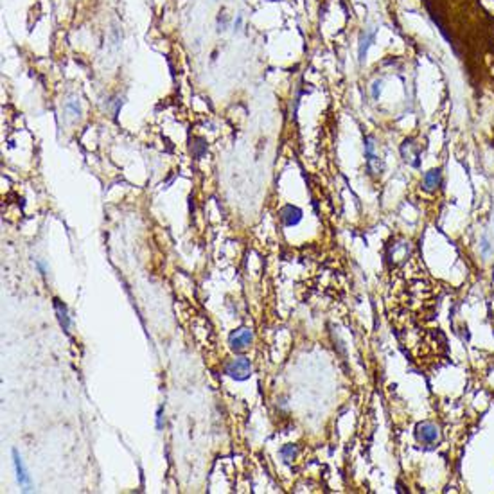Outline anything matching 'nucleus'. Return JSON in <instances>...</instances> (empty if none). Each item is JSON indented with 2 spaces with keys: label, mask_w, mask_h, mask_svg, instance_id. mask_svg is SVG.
I'll use <instances>...</instances> for the list:
<instances>
[{
  "label": "nucleus",
  "mask_w": 494,
  "mask_h": 494,
  "mask_svg": "<svg viewBox=\"0 0 494 494\" xmlns=\"http://www.w3.org/2000/svg\"><path fill=\"white\" fill-rule=\"evenodd\" d=\"M365 158H367V169L370 175L381 176L383 173V162L376 155V144H374V137H365Z\"/></svg>",
  "instance_id": "nucleus-2"
},
{
  "label": "nucleus",
  "mask_w": 494,
  "mask_h": 494,
  "mask_svg": "<svg viewBox=\"0 0 494 494\" xmlns=\"http://www.w3.org/2000/svg\"><path fill=\"white\" fill-rule=\"evenodd\" d=\"M13 462H15L16 476H18V482H20V485H24V487H29V485H31V478H29V475H27L26 467H24L22 457H20V455H18V451H16V449H13Z\"/></svg>",
  "instance_id": "nucleus-10"
},
{
  "label": "nucleus",
  "mask_w": 494,
  "mask_h": 494,
  "mask_svg": "<svg viewBox=\"0 0 494 494\" xmlns=\"http://www.w3.org/2000/svg\"><path fill=\"white\" fill-rule=\"evenodd\" d=\"M281 455H282V458H284V462H291L293 458L296 457V446L288 444V446H284L281 449Z\"/></svg>",
  "instance_id": "nucleus-12"
},
{
  "label": "nucleus",
  "mask_w": 494,
  "mask_h": 494,
  "mask_svg": "<svg viewBox=\"0 0 494 494\" xmlns=\"http://www.w3.org/2000/svg\"><path fill=\"white\" fill-rule=\"evenodd\" d=\"M302 220V210L295 205H284L281 209V221L284 227H295Z\"/></svg>",
  "instance_id": "nucleus-7"
},
{
  "label": "nucleus",
  "mask_w": 494,
  "mask_h": 494,
  "mask_svg": "<svg viewBox=\"0 0 494 494\" xmlns=\"http://www.w3.org/2000/svg\"><path fill=\"white\" fill-rule=\"evenodd\" d=\"M376 40V29H365L359 34V45H358V61L359 65H363L367 59V52H369L370 45Z\"/></svg>",
  "instance_id": "nucleus-6"
},
{
  "label": "nucleus",
  "mask_w": 494,
  "mask_h": 494,
  "mask_svg": "<svg viewBox=\"0 0 494 494\" xmlns=\"http://www.w3.org/2000/svg\"><path fill=\"white\" fill-rule=\"evenodd\" d=\"M252 341H253V333L248 327H239V329H235L234 333L230 334V338H228V343H230V347L234 349V351L246 349Z\"/></svg>",
  "instance_id": "nucleus-4"
},
{
  "label": "nucleus",
  "mask_w": 494,
  "mask_h": 494,
  "mask_svg": "<svg viewBox=\"0 0 494 494\" xmlns=\"http://www.w3.org/2000/svg\"><path fill=\"white\" fill-rule=\"evenodd\" d=\"M196 140H198V144H192V155H194V158H202L203 153L207 151V144L203 142L202 139H196Z\"/></svg>",
  "instance_id": "nucleus-14"
},
{
  "label": "nucleus",
  "mask_w": 494,
  "mask_h": 494,
  "mask_svg": "<svg viewBox=\"0 0 494 494\" xmlns=\"http://www.w3.org/2000/svg\"><path fill=\"white\" fill-rule=\"evenodd\" d=\"M442 183V171L440 169H432V171L424 173L422 176V189L424 190H437Z\"/></svg>",
  "instance_id": "nucleus-8"
},
{
  "label": "nucleus",
  "mask_w": 494,
  "mask_h": 494,
  "mask_svg": "<svg viewBox=\"0 0 494 494\" xmlns=\"http://www.w3.org/2000/svg\"><path fill=\"white\" fill-rule=\"evenodd\" d=\"M410 255V243H399V245H394L388 253V261L394 264L403 263L404 259H408Z\"/></svg>",
  "instance_id": "nucleus-9"
},
{
  "label": "nucleus",
  "mask_w": 494,
  "mask_h": 494,
  "mask_svg": "<svg viewBox=\"0 0 494 494\" xmlns=\"http://www.w3.org/2000/svg\"><path fill=\"white\" fill-rule=\"evenodd\" d=\"M480 252H482L483 257H489L492 253V245H490V239L487 235H483L482 241H480Z\"/></svg>",
  "instance_id": "nucleus-13"
},
{
  "label": "nucleus",
  "mask_w": 494,
  "mask_h": 494,
  "mask_svg": "<svg viewBox=\"0 0 494 494\" xmlns=\"http://www.w3.org/2000/svg\"><path fill=\"white\" fill-rule=\"evenodd\" d=\"M225 374L235 381H246L252 376V365L246 358H234L225 365Z\"/></svg>",
  "instance_id": "nucleus-1"
},
{
  "label": "nucleus",
  "mask_w": 494,
  "mask_h": 494,
  "mask_svg": "<svg viewBox=\"0 0 494 494\" xmlns=\"http://www.w3.org/2000/svg\"><path fill=\"white\" fill-rule=\"evenodd\" d=\"M381 87H383V81H381V79H376V81H374V83H372V88H370V94H372V99H379Z\"/></svg>",
  "instance_id": "nucleus-15"
},
{
  "label": "nucleus",
  "mask_w": 494,
  "mask_h": 494,
  "mask_svg": "<svg viewBox=\"0 0 494 494\" xmlns=\"http://www.w3.org/2000/svg\"><path fill=\"white\" fill-rule=\"evenodd\" d=\"M401 155H403L404 162H408L412 167H419V164H421V160H419L421 158V147H419V144L414 139L404 140L403 146H401Z\"/></svg>",
  "instance_id": "nucleus-5"
},
{
  "label": "nucleus",
  "mask_w": 494,
  "mask_h": 494,
  "mask_svg": "<svg viewBox=\"0 0 494 494\" xmlns=\"http://www.w3.org/2000/svg\"><path fill=\"white\" fill-rule=\"evenodd\" d=\"M415 437H417V440L421 444H435L440 440V428L435 422L424 421L421 424H417Z\"/></svg>",
  "instance_id": "nucleus-3"
},
{
  "label": "nucleus",
  "mask_w": 494,
  "mask_h": 494,
  "mask_svg": "<svg viewBox=\"0 0 494 494\" xmlns=\"http://www.w3.org/2000/svg\"><path fill=\"white\" fill-rule=\"evenodd\" d=\"M162 412H164V408H158V412H157V428H162Z\"/></svg>",
  "instance_id": "nucleus-16"
},
{
  "label": "nucleus",
  "mask_w": 494,
  "mask_h": 494,
  "mask_svg": "<svg viewBox=\"0 0 494 494\" xmlns=\"http://www.w3.org/2000/svg\"><path fill=\"white\" fill-rule=\"evenodd\" d=\"M397 487H399V489H397V490H399V492H404V490H406V489H404V485H403V483H401V482H397Z\"/></svg>",
  "instance_id": "nucleus-17"
},
{
  "label": "nucleus",
  "mask_w": 494,
  "mask_h": 494,
  "mask_svg": "<svg viewBox=\"0 0 494 494\" xmlns=\"http://www.w3.org/2000/svg\"><path fill=\"white\" fill-rule=\"evenodd\" d=\"M54 309H56V315H58V320H59V326L63 327V331H69L70 327V316H69V309H67V306L63 304L59 298H54Z\"/></svg>",
  "instance_id": "nucleus-11"
}]
</instances>
